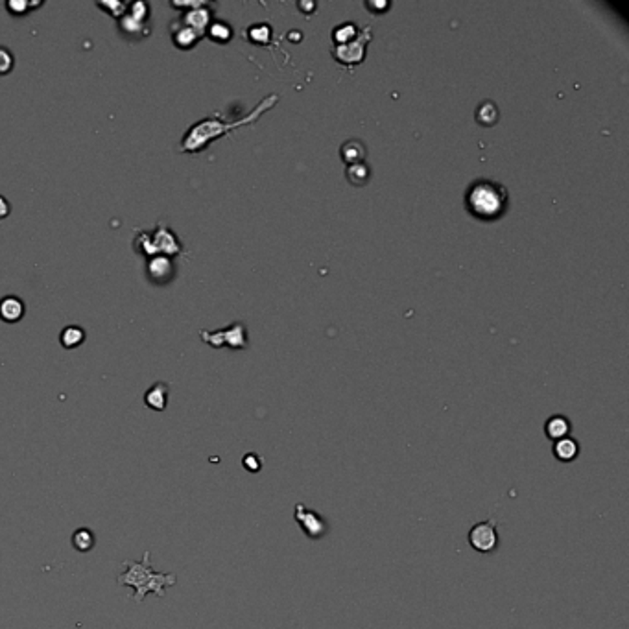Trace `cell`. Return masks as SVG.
I'll list each match as a JSON object with an SVG mask.
<instances>
[{
	"label": "cell",
	"instance_id": "1",
	"mask_svg": "<svg viewBox=\"0 0 629 629\" xmlns=\"http://www.w3.org/2000/svg\"><path fill=\"white\" fill-rule=\"evenodd\" d=\"M277 102H279V96H277V94H270V96L260 100L259 106H257L250 115L244 116V118H238V121H223V118H220L218 115L201 118L200 122L192 124L187 130V133H185V137L181 138V143H179V152L181 153L203 152V150H207V146H209L210 143L218 140L220 137L227 135L229 131L238 130L242 126H250L253 124V122L259 121L260 116H262L266 111H270Z\"/></svg>",
	"mask_w": 629,
	"mask_h": 629
},
{
	"label": "cell",
	"instance_id": "2",
	"mask_svg": "<svg viewBox=\"0 0 629 629\" xmlns=\"http://www.w3.org/2000/svg\"><path fill=\"white\" fill-rule=\"evenodd\" d=\"M465 209L480 222H496L509 209L508 188L495 179H474L465 190Z\"/></svg>",
	"mask_w": 629,
	"mask_h": 629
},
{
	"label": "cell",
	"instance_id": "3",
	"mask_svg": "<svg viewBox=\"0 0 629 629\" xmlns=\"http://www.w3.org/2000/svg\"><path fill=\"white\" fill-rule=\"evenodd\" d=\"M126 571L116 576V583L131 587L133 589V600L137 603L146 598V594L153 593L157 598H165V593L168 587H174L178 581V576L174 572L161 574L152 568V553L144 552L140 561H124Z\"/></svg>",
	"mask_w": 629,
	"mask_h": 629
},
{
	"label": "cell",
	"instance_id": "4",
	"mask_svg": "<svg viewBox=\"0 0 629 629\" xmlns=\"http://www.w3.org/2000/svg\"><path fill=\"white\" fill-rule=\"evenodd\" d=\"M135 250L138 253L150 257L155 255H165V257H175L183 251L181 242L178 240L175 232L166 225V223H157L155 231L140 232L135 238Z\"/></svg>",
	"mask_w": 629,
	"mask_h": 629
},
{
	"label": "cell",
	"instance_id": "5",
	"mask_svg": "<svg viewBox=\"0 0 629 629\" xmlns=\"http://www.w3.org/2000/svg\"><path fill=\"white\" fill-rule=\"evenodd\" d=\"M200 338L215 349L223 347V345L231 349L247 347V330L244 323H231L225 329L218 330H201Z\"/></svg>",
	"mask_w": 629,
	"mask_h": 629
},
{
	"label": "cell",
	"instance_id": "6",
	"mask_svg": "<svg viewBox=\"0 0 629 629\" xmlns=\"http://www.w3.org/2000/svg\"><path fill=\"white\" fill-rule=\"evenodd\" d=\"M469 545L480 553H493L498 548V524L495 518L476 522L469 530Z\"/></svg>",
	"mask_w": 629,
	"mask_h": 629
},
{
	"label": "cell",
	"instance_id": "7",
	"mask_svg": "<svg viewBox=\"0 0 629 629\" xmlns=\"http://www.w3.org/2000/svg\"><path fill=\"white\" fill-rule=\"evenodd\" d=\"M371 41V30L369 26H366L364 30L358 31V36L354 39L347 41L344 45H334L332 46V56H334L336 61H339L342 65H347V67H353L357 63H360L362 59L366 58V46Z\"/></svg>",
	"mask_w": 629,
	"mask_h": 629
},
{
	"label": "cell",
	"instance_id": "8",
	"mask_svg": "<svg viewBox=\"0 0 629 629\" xmlns=\"http://www.w3.org/2000/svg\"><path fill=\"white\" fill-rule=\"evenodd\" d=\"M294 518L297 522L300 530L303 531L305 536L310 541H319L329 533V522L323 518V515H319L314 509L307 508L305 504H295L294 509Z\"/></svg>",
	"mask_w": 629,
	"mask_h": 629
},
{
	"label": "cell",
	"instance_id": "9",
	"mask_svg": "<svg viewBox=\"0 0 629 629\" xmlns=\"http://www.w3.org/2000/svg\"><path fill=\"white\" fill-rule=\"evenodd\" d=\"M148 279L153 282V285H168L172 282V279L175 277V266L172 257H165V255H155V257H150L148 259Z\"/></svg>",
	"mask_w": 629,
	"mask_h": 629
},
{
	"label": "cell",
	"instance_id": "10",
	"mask_svg": "<svg viewBox=\"0 0 629 629\" xmlns=\"http://www.w3.org/2000/svg\"><path fill=\"white\" fill-rule=\"evenodd\" d=\"M210 19H213V11H210L209 4L203 2V4H200L198 8L185 11V14L179 17V23H183L185 26L198 31L201 37H205L207 28L210 26Z\"/></svg>",
	"mask_w": 629,
	"mask_h": 629
},
{
	"label": "cell",
	"instance_id": "11",
	"mask_svg": "<svg viewBox=\"0 0 629 629\" xmlns=\"http://www.w3.org/2000/svg\"><path fill=\"white\" fill-rule=\"evenodd\" d=\"M170 36H172V41H174V46L175 48H181V50H190L200 43L203 37L194 31L192 28L185 26L183 23H179V19H175L174 23L170 24Z\"/></svg>",
	"mask_w": 629,
	"mask_h": 629
},
{
	"label": "cell",
	"instance_id": "12",
	"mask_svg": "<svg viewBox=\"0 0 629 629\" xmlns=\"http://www.w3.org/2000/svg\"><path fill=\"white\" fill-rule=\"evenodd\" d=\"M26 307L17 295H6L0 300V319L4 323H17L24 317Z\"/></svg>",
	"mask_w": 629,
	"mask_h": 629
},
{
	"label": "cell",
	"instance_id": "13",
	"mask_svg": "<svg viewBox=\"0 0 629 629\" xmlns=\"http://www.w3.org/2000/svg\"><path fill=\"white\" fill-rule=\"evenodd\" d=\"M118 30H121L122 36L130 41H140L146 39L150 34H152V24L150 23H138L135 19H131L130 15L126 14L124 17L118 21Z\"/></svg>",
	"mask_w": 629,
	"mask_h": 629
},
{
	"label": "cell",
	"instance_id": "14",
	"mask_svg": "<svg viewBox=\"0 0 629 629\" xmlns=\"http://www.w3.org/2000/svg\"><path fill=\"white\" fill-rule=\"evenodd\" d=\"M144 404L153 411H165L168 406V384L155 382L144 393Z\"/></svg>",
	"mask_w": 629,
	"mask_h": 629
},
{
	"label": "cell",
	"instance_id": "15",
	"mask_svg": "<svg viewBox=\"0 0 629 629\" xmlns=\"http://www.w3.org/2000/svg\"><path fill=\"white\" fill-rule=\"evenodd\" d=\"M553 458L561 464H571L574 461L578 456H580V443L576 441L574 438H563L558 439V441H553Z\"/></svg>",
	"mask_w": 629,
	"mask_h": 629
},
{
	"label": "cell",
	"instance_id": "16",
	"mask_svg": "<svg viewBox=\"0 0 629 629\" xmlns=\"http://www.w3.org/2000/svg\"><path fill=\"white\" fill-rule=\"evenodd\" d=\"M339 155H342V161H344L347 166L357 165V163H364L367 155L366 144L362 143V140H358V138H351V140L342 144V148H339Z\"/></svg>",
	"mask_w": 629,
	"mask_h": 629
},
{
	"label": "cell",
	"instance_id": "17",
	"mask_svg": "<svg viewBox=\"0 0 629 629\" xmlns=\"http://www.w3.org/2000/svg\"><path fill=\"white\" fill-rule=\"evenodd\" d=\"M571 432H572V424L571 421H568V417H565V415H552V417L545 423L546 438L552 439V441L568 438Z\"/></svg>",
	"mask_w": 629,
	"mask_h": 629
},
{
	"label": "cell",
	"instance_id": "18",
	"mask_svg": "<svg viewBox=\"0 0 629 629\" xmlns=\"http://www.w3.org/2000/svg\"><path fill=\"white\" fill-rule=\"evenodd\" d=\"M87 334L80 325H68L61 330L59 334V344L65 349H76L85 342Z\"/></svg>",
	"mask_w": 629,
	"mask_h": 629
},
{
	"label": "cell",
	"instance_id": "19",
	"mask_svg": "<svg viewBox=\"0 0 629 629\" xmlns=\"http://www.w3.org/2000/svg\"><path fill=\"white\" fill-rule=\"evenodd\" d=\"M345 175H347V181L354 187H364V185L369 183L371 178V168L367 166V163H357V165L347 166L345 170Z\"/></svg>",
	"mask_w": 629,
	"mask_h": 629
},
{
	"label": "cell",
	"instance_id": "20",
	"mask_svg": "<svg viewBox=\"0 0 629 629\" xmlns=\"http://www.w3.org/2000/svg\"><path fill=\"white\" fill-rule=\"evenodd\" d=\"M476 122L484 128H491L498 122V108L493 102H482L476 109Z\"/></svg>",
	"mask_w": 629,
	"mask_h": 629
},
{
	"label": "cell",
	"instance_id": "21",
	"mask_svg": "<svg viewBox=\"0 0 629 629\" xmlns=\"http://www.w3.org/2000/svg\"><path fill=\"white\" fill-rule=\"evenodd\" d=\"M94 543H96V541H94V533L91 530H87V528H80V530H76L72 533V546H74L78 552L81 553L89 552V550L94 548Z\"/></svg>",
	"mask_w": 629,
	"mask_h": 629
},
{
	"label": "cell",
	"instance_id": "22",
	"mask_svg": "<svg viewBox=\"0 0 629 629\" xmlns=\"http://www.w3.org/2000/svg\"><path fill=\"white\" fill-rule=\"evenodd\" d=\"M207 37L215 43L220 45H225L229 39L232 37V30L227 23H222V21H216V23H210V26L207 28Z\"/></svg>",
	"mask_w": 629,
	"mask_h": 629
},
{
	"label": "cell",
	"instance_id": "23",
	"mask_svg": "<svg viewBox=\"0 0 629 629\" xmlns=\"http://www.w3.org/2000/svg\"><path fill=\"white\" fill-rule=\"evenodd\" d=\"M126 14L130 15L131 19L138 21V23H150L152 19V6L143 0H137V2H131L128 4V11Z\"/></svg>",
	"mask_w": 629,
	"mask_h": 629
},
{
	"label": "cell",
	"instance_id": "24",
	"mask_svg": "<svg viewBox=\"0 0 629 629\" xmlns=\"http://www.w3.org/2000/svg\"><path fill=\"white\" fill-rule=\"evenodd\" d=\"M41 6H43V2H34L31 4V2H26V0H9V2H6L8 14L14 15V17H24V15H28L30 9L41 8Z\"/></svg>",
	"mask_w": 629,
	"mask_h": 629
},
{
	"label": "cell",
	"instance_id": "25",
	"mask_svg": "<svg viewBox=\"0 0 629 629\" xmlns=\"http://www.w3.org/2000/svg\"><path fill=\"white\" fill-rule=\"evenodd\" d=\"M96 6H98L100 9H103L108 15H111L113 19H116V21H121V19L126 15V11H128V4H126V2H118V0L96 2Z\"/></svg>",
	"mask_w": 629,
	"mask_h": 629
},
{
	"label": "cell",
	"instance_id": "26",
	"mask_svg": "<svg viewBox=\"0 0 629 629\" xmlns=\"http://www.w3.org/2000/svg\"><path fill=\"white\" fill-rule=\"evenodd\" d=\"M357 36H358V30L353 23L342 24V26L336 28L334 34H332V37H334V41H336V45H344V43L354 39Z\"/></svg>",
	"mask_w": 629,
	"mask_h": 629
},
{
	"label": "cell",
	"instance_id": "27",
	"mask_svg": "<svg viewBox=\"0 0 629 629\" xmlns=\"http://www.w3.org/2000/svg\"><path fill=\"white\" fill-rule=\"evenodd\" d=\"M247 37H250V41L255 43V45H266L270 41V26H266V24L251 26L247 30Z\"/></svg>",
	"mask_w": 629,
	"mask_h": 629
},
{
	"label": "cell",
	"instance_id": "28",
	"mask_svg": "<svg viewBox=\"0 0 629 629\" xmlns=\"http://www.w3.org/2000/svg\"><path fill=\"white\" fill-rule=\"evenodd\" d=\"M15 68L14 52L6 46H0V76H8L9 72Z\"/></svg>",
	"mask_w": 629,
	"mask_h": 629
},
{
	"label": "cell",
	"instance_id": "29",
	"mask_svg": "<svg viewBox=\"0 0 629 629\" xmlns=\"http://www.w3.org/2000/svg\"><path fill=\"white\" fill-rule=\"evenodd\" d=\"M242 464H244V467H246L247 471H251V473H259L260 469H262V460H260V458L257 454L244 456V460H242Z\"/></svg>",
	"mask_w": 629,
	"mask_h": 629
},
{
	"label": "cell",
	"instance_id": "30",
	"mask_svg": "<svg viewBox=\"0 0 629 629\" xmlns=\"http://www.w3.org/2000/svg\"><path fill=\"white\" fill-rule=\"evenodd\" d=\"M9 213H11V205L4 196H0V220L8 218Z\"/></svg>",
	"mask_w": 629,
	"mask_h": 629
}]
</instances>
